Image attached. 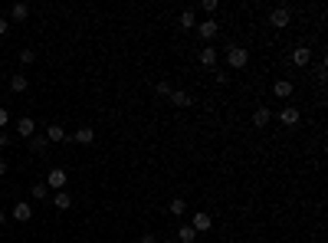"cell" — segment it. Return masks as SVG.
I'll use <instances>...</instances> for the list:
<instances>
[{
	"instance_id": "12",
	"label": "cell",
	"mask_w": 328,
	"mask_h": 243,
	"mask_svg": "<svg viewBox=\"0 0 328 243\" xmlns=\"http://www.w3.org/2000/svg\"><path fill=\"white\" fill-rule=\"evenodd\" d=\"M46 138H49V142H66L69 135H66L63 125H49V128H46Z\"/></svg>"
},
{
	"instance_id": "2",
	"label": "cell",
	"mask_w": 328,
	"mask_h": 243,
	"mask_svg": "<svg viewBox=\"0 0 328 243\" xmlns=\"http://www.w3.org/2000/svg\"><path fill=\"white\" fill-rule=\"evenodd\" d=\"M66 181H69V177H66V171H63V168H53V171H49V177H46V188L63 191V188H66Z\"/></svg>"
},
{
	"instance_id": "28",
	"label": "cell",
	"mask_w": 328,
	"mask_h": 243,
	"mask_svg": "<svg viewBox=\"0 0 328 243\" xmlns=\"http://www.w3.org/2000/svg\"><path fill=\"white\" fill-rule=\"evenodd\" d=\"M3 145H10V135H3V132H0V148H3Z\"/></svg>"
},
{
	"instance_id": "13",
	"label": "cell",
	"mask_w": 328,
	"mask_h": 243,
	"mask_svg": "<svg viewBox=\"0 0 328 243\" xmlns=\"http://www.w3.org/2000/svg\"><path fill=\"white\" fill-rule=\"evenodd\" d=\"M171 102H174L177 109H187V105H190V96H187L184 89H174V92H171Z\"/></svg>"
},
{
	"instance_id": "25",
	"label": "cell",
	"mask_w": 328,
	"mask_h": 243,
	"mask_svg": "<svg viewBox=\"0 0 328 243\" xmlns=\"http://www.w3.org/2000/svg\"><path fill=\"white\" fill-rule=\"evenodd\" d=\"M20 59H23V63H33V59H36V53H30V49H23V53H20Z\"/></svg>"
},
{
	"instance_id": "15",
	"label": "cell",
	"mask_w": 328,
	"mask_h": 243,
	"mask_svg": "<svg viewBox=\"0 0 328 243\" xmlns=\"http://www.w3.org/2000/svg\"><path fill=\"white\" fill-rule=\"evenodd\" d=\"M72 138H76L79 145H92V142H95V132H92V128H79Z\"/></svg>"
},
{
	"instance_id": "31",
	"label": "cell",
	"mask_w": 328,
	"mask_h": 243,
	"mask_svg": "<svg viewBox=\"0 0 328 243\" xmlns=\"http://www.w3.org/2000/svg\"><path fill=\"white\" fill-rule=\"evenodd\" d=\"M3 223H7V214H3V210H0V227H3Z\"/></svg>"
},
{
	"instance_id": "20",
	"label": "cell",
	"mask_w": 328,
	"mask_h": 243,
	"mask_svg": "<svg viewBox=\"0 0 328 243\" xmlns=\"http://www.w3.org/2000/svg\"><path fill=\"white\" fill-rule=\"evenodd\" d=\"M26 86H30V82H26V76H13L10 79V89H13V92H26Z\"/></svg>"
},
{
	"instance_id": "7",
	"label": "cell",
	"mask_w": 328,
	"mask_h": 243,
	"mask_svg": "<svg viewBox=\"0 0 328 243\" xmlns=\"http://www.w3.org/2000/svg\"><path fill=\"white\" fill-rule=\"evenodd\" d=\"M269 119H273V112L266 109V105H259V109L253 112V125H256V128H266V125H269Z\"/></svg>"
},
{
	"instance_id": "3",
	"label": "cell",
	"mask_w": 328,
	"mask_h": 243,
	"mask_svg": "<svg viewBox=\"0 0 328 243\" xmlns=\"http://www.w3.org/2000/svg\"><path fill=\"white\" fill-rule=\"evenodd\" d=\"M190 227H194V233H207L210 227H213V217L200 210V214H194V223H190Z\"/></svg>"
},
{
	"instance_id": "17",
	"label": "cell",
	"mask_w": 328,
	"mask_h": 243,
	"mask_svg": "<svg viewBox=\"0 0 328 243\" xmlns=\"http://www.w3.org/2000/svg\"><path fill=\"white\" fill-rule=\"evenodd\" d=\"M167 210H171L174 217H181V214H184V210H187V204H184V200H181V197H174V200H171V204H167Z\"/></svg>"
},
{
	"instance_id": "26",
	"label": "cell",
	"mask_w": 328,
	"mask_h": 243,
	"mask_svg": "<svg viewBox=\"0 0 328 243\" xmlns=\"http://www.w3.org/2000/svg\"><path fill=\"white\" fill-rule=\"evenodd\" d=\"M7 122H10V112H7V109H0V128H3Z\"/></svg>"
},
{
	"instance_id": "22",
	"label": "cell",
	"mask_w": 328,
	"mask_h": 243,
	"mask_svg": "<svg viewBox=\"0 0 328 243\" xmlns=\"http://www.w3.org/2000/svg\"><path fill=\"white\" fill-rule=\"evenodd\" d=\"M30 194H33L36 200H46V184H33V188H30Z\"/></svg>"
},
{
	"instance_id": "4",
	"label": "cell",
	"mask_w": 328,
	"mask_h": 243,
	"mask_svg": "<svg viewBox=\"0 0 328 243\" xmlns=\"http://www.w3.org/2000/svg\"><path fill=\"white\" fill-rule=\"evenodd\" d=\"M10 217H13V220H20V223H26V220H30V217H33V207H30V204H23V200H20V204H13Z\"/></svg>"
},
{
	"instance_id": "18",
	"label": "cell",
	"mask_w": 328,
	"mask_h": 243,
	"mask_svg": "<svg viewBox=\"0 0 328 243\" xmlns=\"http://www.w3.org/2000/svg\"><path fill=\"white\" fill-rule=\"evenodd\" d=\"M177 237H181V243H194V240H197L194 227H181V230H177Z\"/></svg>"
},
{
	"instance_id": "8",
	"label": "cell",
	"mask_w": 328,
	"mask_h": 243,
	"mask_svg": "<svg viewBox=\"0 0 328 243\" xmlns=\"http://www.w3.org/2000/svg\"><path fill=\"white\" fill-rule=\"evenodd\" d=\"M200 66L204 69L217 66V49H213V46H204V49H200Z\"/></svg>"
},
{
	"instance_id": "29",
	"label": "cell",
	"mask_w": 328,
	"mask_h": 243,
	"mask_svg": "<svg viewBox=\"0 0 328 243\" xmlns=\"http://www.w3.org/2000/svg\"><path fill=\"white\" fill-rule=\"evenodd\" d=\"M141 243H158V237H151V233H148V237H141Z\"/></svg>"
},
{
	"instance_id": "24",
	"label": "cell",
	"mask_w": 328,
	"mask_h": 243,
	"mask_svg": "<svg viewBox=\"0 0 328 243\" xmlns=\"http://www.w3.org/2000/svg\"><path fill=\"white\" fill-rule=\"evenodd\" d=\"M158 96H171V82H164L161 79V82H158Z\"/></svg>"
},
{
	"instance_id": "5",
	"label": "cell",
	"mask_w": 328,
	"mask_h": 243,
	"mask_svg": "<svg viewBox=\"0 0 328 243\" xmlns=\"http://www.w3.org/2000/svg\"><path fill=\"white\" fill-rule=\"evenodd\" d=\"M269 23H273V26H279V30H282V26H289V10H285V7H276V10L269 13Z\"/></svg>"
},
{
	"instance_id": "27",
	"label": "cell",
	"mask_w": 328,
	"mask_h": 243,
	"mask_svg": "<svg viewBox=\"0 0 328 243\" xmlns=\"http://www.w3.org/2000/svg\"><path fill=\"white\" fill-rule=\"evenodd\" d=\"M7 30H10V23H7V20H3V17H0V36L7 33Z\"/></svg>"
},
{
	"instance_id": "19",
	"label": "cell",
	"mask_w": 328,
	"mask_h": 243,
	"mask_svg": "<svg viewBox=\"0 0 328 243\" xmlns=\"http://www.w3.org/2000/svg\"><path fill=\"white\" fill-rule=\"evenodd\" d=\"M181 26H184V30L197 26V17H194V10H184V13H181Z\"/></svg>"
},
{
	"instance_id": "14",
	"label": "cell",
	"mask_w": 328,
	"mask_h": 243,
	"mask_svg": "<svg viewBox=\"0 0 328 243\" xmlns=\"http://www.w3.org/2000/svg\"><path fill=\"white\" fill-rule=\"evenodd\" d=\"M279 119H282V125H295V122H299V109H292V105H285V109L279 112Z\"/></svg>"
},
{
	"instance_id": "1",
	"label": "cell",
	"mask_w": 328,
	"mask_h": 243,
	"mask_svg": "<svg viewBox=\"0 0 328 243\" xmlns=\"http://www.w3.org/2000/svg\"><path fill=\"white\" fill-rule=\"evenodd\" d=\"M227 63L233 69H243L246 63H250V53H246L243 46H233V49H227Z\"/></svg>"
},
{
	"instance_id": "6",
	"label": "cell",
	"mask_w": 328,
	"mask_h": 243,
	"mask_svg": "<svg viewBox=\"0 0 328 243\" xmlns=\"http://www.w3.org/2000/svg\"><path fill=\"white\" fill-rule=\"evenodd\" d=\"M217 23L213 20H204V23H197V33H200V40H213V36H217Z\"/></svg>"
},
{
	"instance_id": "16",
	"label": "cell",
	"mask_w": 328,
	"mask_h": 243,
	"mask_svg": "<svg viewBox=\"0 0 328 243\" xmlns=\"http://www.w3.org/2000/svg\"><path fill=\"white\" fill-rule=\"evenodd\" d=\"M10 17L13 20H26V17H30V7H26V3H17V7L10 10Z\"/></svg>"
},
{
	"instance_id": "11",
	"label": "cell",
	"mask_w": 328,
	"mask_h": 243,
	"mask_svg": "<svg viewBox=\"0 0 328 243\" xmlns=\"http://www.w3.org/2000/svg\"><path fill=\"white\" fill-rule=\"evenodd\" d=\"M308 59H312V53H308V46H299L292 53V63L295 66H308Z\"/></svg>"
},
{
	"instance_id": "21",
	"label": "cell",
	"mask_w": 328,
	"mask_h": 243,
	"mask_svg": "<svg viewBox=\"0 0 328 243\" xmlns=\"http://www.w3.org/2000/svg\"><path fill=\"white\" fill-rule=\"evenodd\" d=\"M56 207H59V210L72 207V197H69V194H66V191H59V194H56Z\"/></svg>"
},
{
	"instance_id": "9",
	"label": "cell",
	"mask_w": 328,
	"mask_h": 243,
	"mask_svg": "<svg viewBox=\"0 0 328 243\" xmlns=\"http://www.w3.org/2000/svg\"><path fill=\"white\" fill-rule=\"evenodd\" d=\"M17 132H20V138H33L36 122H33V119H20V122H17Z\"/></svg>"
},
{
	"instance_id": "10",
	"label": "cell",
	"mask_w": 328,
	"mask_h": 243,
	"mask_svg": "<svg viewBox=\"0 0 328 243\" xmlns=\"http://www.w3.org/2000/svg\"><path fill=\"white\" fill-rule=\"evenodd\" d=\"M273 92L279 96V99H289V96H292V82H289V79H279V82L273 86Z\"/></svg>"
},
{
	"instance_id": "23",
	"label": "cell",
	"mask_w": 328,
	"mask_h": 243,
	"mask_svg": "<svg viewBox=\"0 0 328 243\" xmlns=\"http://www.w3.org/2000/svg\"><path fill=\"white\" fill-rule=\"evenodd\" d=\"M30 148H33V151H43V148H46V138H43V135H36V138L30 142Z\"/></svg>"
},
{
	"instance_id": "30",
	"label": "cell",
	"mask_w": 328,
	"mask_h": 243,
	"mask_svg": "<svg viewBox=\"0 0 328 243\" xmlns=\"http://www.w3.org/2000/svg\"><path fill=\"white\" fill-rule=\"evenodd\" d=\"M7 174V161H0V177Z\"/></svg>"
}]
</instances>
